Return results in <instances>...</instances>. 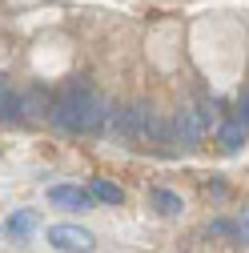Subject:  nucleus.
<instances>
[{
  "instance_id": "f257e3e1",
  "label": "nucleus",
  "mask_w": 249,
  "mask_h": 253,
  "mask_svg": "<svg viewBox=\"0 0 249 253\" xmlns=\"http://www.w3.org/2000/svg\"><path fill=\"white\" fill-rule=\"evenodd\" d=\"M105 117H109V105L88 81H73L69 88H60V97L52 105V121L69 133H92L105 125Z\"/></svg>"
},
{
  "instance_id": "f03ea898",
  "label": "nucleus",
  "mask_w": 249,
  "mask_h": 253,
  "mask_svg": "<svg viewBox=\"0 0 249 253\" xmlns=\"http://www.w3.org/2000/svg\"><path fill=\"white\" fill-rule=\"evenodd\" d=\"M113 129L121 133V137H129V141H153V137H161L165 129H161V121L153 117V109H145V105H129V109H121L117 117H113Z\"/></svg>"
},
{
  "instance_id": "7ed1b4c3",
  "label": "nucleus",
  "mask_w": 249,
  "mask_h": 253,
  "mask_svg": "<svg viewBox=\"0 0 249 253\" xmlns=\"http://www.w3.org/2000/svg\"><path fill=\"white\" fill-rule=\"evenodd\" d=\"M48 245H56L60 253H92V233L81 225H48Z\"/></svg>"
},
{
  "instance_id": "20e7f679",
  "label": "nucleus",
  "mask_w": 249,
  "mask_h": 253,
  "mask_svg": "<svg viewBox=\"0 0 249 253\" xmlns=\"http://www.w3.org/2000/svg\"><path fill=\"white\" fill-rule=\"evenodd\" d=\"M48 201L60 205V209H88L92 205L88 189H81V185H52L48 189Z\"/></svg>"
},
{
  "instance_id": "39448f33",
  "label": "nucleus",
  "mask_w": 249,
  "mask_h": 253,
  "mask_svg": "<svg viewBox=\"0 0 249 253\" xmlns=\"http://www.w3.org/2000/svg\"><path fill=\"white\" fill-rule=\"evenodd\" d=\"M33 229H37V213H33V209H16V213L4 221V233H8L12 241H28Z\"/></svg>"
},
{
  "instance_id": "423d86ee",
  "label": "nucleus",
  "mask_w": 249,
  "mask_h": 253,
  "mask_svg": "<svg viewBox=\"0 0 249 253\" xmlns=\"http://www.w3.org/2000/svg\"><path fill=\"white\" fill-rule=\"evenodd\" d=\"M173 133H177V141H181L185 149H193V145L201 141V121H197L193 113H177V117H173Z\"/></svg>"
},
{
  "instance_id": "0eeeda50",
  "label": "nucleus",
  "mask_w": 249,
  "mask_h": 253,
  "mask_svg": "<svg viewBox=\"0 0 249 253\" xmlns=\"http://www.w3.org/2000/svg\"><path fill=\"white\" fill-rule=\"evenodd\" d=\"M149 201H153V209H157L161 217H181V213H185L181 197L169 193V189H153V197H149Z\"/></svg>"
},
{
  "instance_id": "6e6552de",
  "label": "nucleus",
  "mask_w": 249,
  "mask_h": 253,
  "mask_svg": "<svg viewBox=\"0 0 249 253\" xmlns=\"http://www.w3.org/2000/svg\"><path fill=\"white\" fill-rule=\"evenodd\" d=\"M88 197H97V201H105V205H121V201H124V189L113 185V181H105V177H97L92 189H88Z\"/></svg>"
},
{
  "instance_id": "1a4fd4ad",
  "label": "nucleus",
  "mask_w": 249,
  "mask_h": 253,
  "mask_svg": "<svg viewBox=\"0 0 249 253\" xmlns=\"http://www.w3.org/2000/svg\"><path fill=\"white\" fill-rule=\"evenodd\" d=\"M221 141H225V149H241L245 145V125L241 121H229L225 129H221Z\"/></svg>"
},
{
  "instance_id": "9d476101",
  "label": "nucleus",
  "mask_w": 249,
  "mask_h": 253,
  "mask_svg": "<svg viewBox=\"0 0 249 253\" xmlns=\"http://www.w3.org/2000/svg\"><path fill=\"white\" fill-rule=\"evenodd\" d=\"M8 92H12V88H8V81H4V77H0V101H4V97H8Z\"/></svg>"
}]
</instances>
